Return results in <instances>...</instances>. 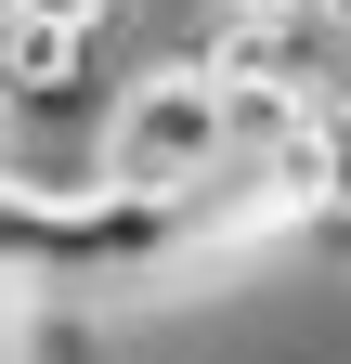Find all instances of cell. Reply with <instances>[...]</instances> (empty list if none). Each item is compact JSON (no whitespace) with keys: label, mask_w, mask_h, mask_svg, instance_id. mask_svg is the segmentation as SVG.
<instances>
[{"label":"cell","mask_w":351,"mask_h":364,"mask_svg":"<svg viewBox=\"0 0 351 364\" xmlns=\"http://www.w3.org/2000/svg\"><path fill=\"white\" fill-rule=\"evenodd\" d=\"M92 182L104 196H208L222 182V78L156 65L92 117Z\"/></svg>","instance_id":"1"},{"label":"cell","mask_w":351,"mask_h":364,"mask_svg":"<svg viewBox=\"0 0 351 364\" xmlns=\"http://www.w3.org/2000/svg\"><path fill=\"white\" fill-rule=\"evenodd\" d=\"M195 65L222 91H286V105H351V39L299 0H208Z\"/></svg>","instance_id":"2"},{"label":"cell","mask_w":351,"mask_h":364,"mask_svg":"<svg viewBox=\"0 0 351 364\" xmlns=\"http://www.w3.org/2000/svg\"><path fill=\"white\" fill-rule=\"evenodd\" d=\"M0 14H26V26H65V39H92V53H104V39L130 26V0H0Z\"/></svg>","instance_id":"3"},{"label":"cell","mask_w":351,"mask_h":364,"mask_svg":"<svg viewBox=\"0 0 351 364\" xmlns=\"http://www.w3.org/2000/svg\"><path fill=\"white\" fill-rule=\"evenodd\" d=\"M0 117H14V105H0Z\"/></svg>","instance_id":"4"}]
</instances>
